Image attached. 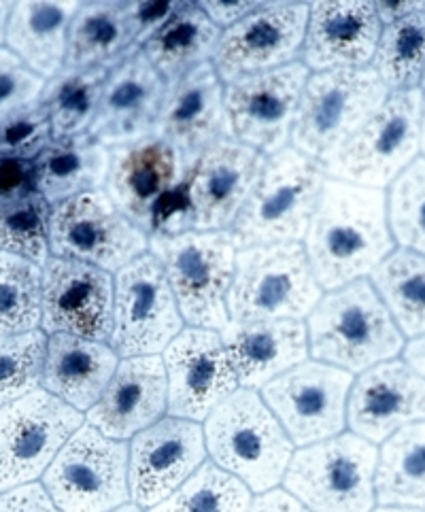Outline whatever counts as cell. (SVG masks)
Masks as SVG:
<instances>
[{
  "label": "cell",
  "instance_id": "484cf974",
  "mask_svg": "<svg viewBox=\"0 0 425 512\" xmlns=\"http://www.w3.org/2000/svg\"><path fill=\"white\" fill-rule=\"evenodd\" d=\"M374 3H315L302 47V64L313 73L368 68L381 39Z\"/></svg>",
  "mask_w": 425,
  "mask_h": 512
},
{
  "label": "cell",
  "instance_id": "db71d44e",
  "mask_svg": "<svg viewBox=\"0 0 425 512\" xmlns=\"http://www.w3.org/2000/svg\"><path fill=\"white\" fill-rule=\"evenodd\" d=\"M421 153L425 156V96H423V113H421Z\"/></svg>",
  "mask_w": 425,
  "mask_h": 512
},
{
  "label": "cell",
  "instance_id": "74e56055",
  "mask_svg": "<svg viewBox=\"0 0 425 512\" xmlns=\"http://www.w3.org/2000/svg\"><path fill=\"white\" fill-rule=\"evenodd\" d=\"M251 491L236 476L204 462L170 498L147 512H249Z\"/></svg>",
  "mask_w": 425,
  "mask_h": 512
},
{
  "label": "cell",
  "instance_id": "9c48e42d",
  "mask_svg": "<svg viewBox=\"0 0 425 512\" xmlns=\"http://www.w3.org/2000/svg\"><path fill=\"white\" fill-rule=\"evenodd\" d=\"M421 88L389 92L383 107L323 166L326 175L351 185L385 190L421 153Z\"/></svg>",
  "mask_w": 425,
  "mask_h": 512
},
{
  "label": "cell",
  "instance_id": "ba28073f",
  "mask_svg": "<svg viewBox=\"0 0 425 512\" xmlns=\"http://www.w3.org/2000/svg\"><path fill=\"white\" fill-rule=\"evenodd\" d=\"M377 466V445L347 432L294 453L283 485L311 512H372Z\"/></svg>",
  "mask_w": 425,
  "mask_h": 512
},
{
  "label": "cell",
  "instance_id": "ffe728a7",
  "mask_svg": "<svg viewBox=\"0 0 425 512\" xmlns=\"http://www.w3.org/2000/svg\"><path fill=\"white\" fill-rule=\"evenodd\" d=\"M224 90L211 62L168 85L153 136L177 153L187 173L209 147L232 139Z\"/></svg>",
  "mask_w": 425,
  "mask_h": 512
},
{
  "label": "cell",
  "instance_id": "d4e9b609",
  "mask_svg": "<svg viewBox=\"0 0 425 512\" xmlns=\"http://www.w3.org/2000/svg\"><path fill=\"white\" fill-rule=\"evenodd\" d=\"M177 153L156 136L111 149L105 192L134 226L151 234L153 209L160 198L187 179Z\"/></svg>",
  "mask_w": 425,
  "mask_h": 512
},
{
  "label": "cell",
  "instance_id": "e575fe53",
  "mask_svg": "<svg viewBox=\"0 0 425 512\" xmlns=\"http://www.w3.org/2000/svg\"><path fill=\"white\" fill-rule=\"evenodd\" d=\"M370 283L404 338L425 334V255L394 249L374 268Z\"/></svg>",
  "mask_w": 425,
  "mask_h": 512
},
{
  "label": "cell",
  "instance_id": "d590c367",
  "mask_svg": "<svg viewBox=\"0 0 425 512\" xmlns=\"http://www.w3.org/2000/svg\"><path fill=\"white\" fill-rule=\"evenodd\" d=\"M370 68L389 92L421 88L425 73V5L394 24L383 26Z\"/></svg>",
  "mask_w": 425,
  "mask_h": 512
},
{
  "label": "cell",
  "instance_id": "f6af8a7d",
  "mask_svg": "<svg viewBox=\"0 0 425 512\" xmlns=\"http://www.w3.org/2000/svg\"><path fill=\"white\" fill-rule=\"evenodd\" d=\"M185 3H124L134 45L143 47Z\"/></svg>",
  "mask_w": 425,
  "mask_h": 512
},
{
  "label": "cell",
  "instance_id": "6f0895ef",
  "mask_svg": "<svg viewBox=\"0 0 425 512\" xmlns=\"http://www.w3.org/2000/svg\"><path fill=\"white\" fill-rule=\"evenodd\" d=\"M421 90L425 92V73H423V79H421Z\"/></svg>",
  "mask_w": 425,
  "mask_h": 512
},
{
  "label": "cell",
  "instance_id": "1f68e13d",
  "mask_svg": "<svg viewBox=\"0 0 425 512\" xmlns=\"http://www.w3.org/2000/svg\"><path fill=\"white\" fill-rule=\"evenodd\" d=\"M134 47L132 32L124 13V3H83L79 5L71 30L64 68L107 66L122 62Z\"/></svg>",
  "mask_w": 425,
  "mask_h": 512
},
{
  "label": "cell",
  "instance_id": "8992f818",
  "mask_svg": "<svg viewBox=\"0 0 425 512\" xmlns=\"http://www.w3.org/2000/svg\"><path fill=\"white\" fill-rule=\"evenodd\" d=\"M321 296L302 243L238 249L228 292L230 321H302Z\"/></svg>",
  "mask_w": 425,
  "mask_h": 512
},
{
  "label": "cell",
  "instance_id": "681fc988",
  "mask_svg": "<svg viewBox=\"0 0 425 512\" xmlns=\"http://www.w3.org/2000/svg\"><path fill=\"white\" fill-rule=\"evenodd\" d=\"M249 512H311L285 489H270L251 502Z\"/></svg>",
  "mask_w": 425,
  "mask_h": 512
},
{
  "label": "cell",
  "instance_id": "11a10c76",
  "mask_svg": "<svg viewBox=\"0 0 425 512\" xmlns=\"http://www.w3.org/2000/svg\"><path fill=\"white\" fill-rule=\"evenodd\" d=\"M372 512H423V510H413V508H391V506H381Z\"/></svg>",
  "mask_w": 425,
  "mask_h": 512
},
{
  "label": "cell",
  "instance_id": "83f0119b",
  "mask_svg": "<svg viewBox=\"0 0 425 512\" xmlns=\"http://www.w3.org/2000/svg\"><path fill=\"white\" fill-rule=\"evenodd\" d=\"M119 357L107 343L71 334L47 336L41 387L85 413L105 394Z\"/></svg>",
  "mask_w": 425,
  "mask_h": 512
},
{
  "label": "cell",
  "instance_id": "e0dca14e",
  "mask_svg": "<svg viewBox=\"0 0 425 512\" xmlns=\"http://www.w3.org/2000/svg\"><path fill=\"white\" fill-rule=\"evenodd\" d=\"M162 362L168 379V417L207 421L238 389V377L219 332L183 328Z\"/></svg>",
  "mask_w": 425,
  "mask_h": 512
},
{
  "label": "cell",
  "instance_id": "7dc6e473",
  "mask_svg": "<svg viewBox=\"0 0 425 512\" xmlns=\"http://www.w3.org/2000/svg\"><path fill=\"white\" fill-rule=\"evenodd\" d=\"M0 512H62L43 485L28 483L0 493Z\"/></svg>",
  "mask_w": 425,
  "mask_h": 512
},
{
  "label": "cell",
  "instance_id": "30bf717a",
  "mask_svg": "<svg viewBox=\"0 0 425 512\" xmlns=\"http://www.w3.org/2000/svg\"><path fill=\"white\" fill-rule=\"evenodd\" d=\"M62 512H113L128 504V445L83 423L43 474Z\"/></svg>",
  "mask_w": 425,
  "mask_h": 512
},
{
  "label": "cell",
  "instance_id": "ab89813d",
  "mask_svg": "<svg viewBox=\"0 0 425 512\" xmlns=\"http://www.w3.org/2000/svg\"><path fill=\"white\" fill-rule=\"evenodd\" d=\"M387 221L400 249L425 255V158H417L389 185Z\"/></svg>",
  "mask_w": 425,
  "mask_h": 512
},
{
  "label": "cell",
  "instance_id": "44dd1931",
  "mask_svg": "<svg viewBox=\"0 0 425 512\" xmlns=\"http://www.w3.org/2000/svg\"><path fill=\"white\" fill-rule=\"evenodd\" d=\"M168 85L139 45L111 68L90 136L109 149L139 143L153 134Z\"/></svg>",
  "mask_w": 425,
  "mask_h": 512
},
{
  "label": "cell",
  "instance_id": "bcb514c9",
  "mask_svg": "<svg viewBox=\"0 0 425 512\" xmlns=\"http://www.w3.org/2000/svg\"><path fill=\"white\" fill-rule=\"evenodd\" d=\"M34 192V164L0 158V207Z\"/></svg>",
  "mask_w": 425,
  "mask_h": 512
},
{
  "label": "cell",
  "instance_id": "4fadbf2b",
  "mask_svg": "<svg viewBox=\"0 0 425 512\" xmlns=\"http://www.w3.org/2000/svg\"><path fill=\"white\" fill-rule=\"evenodd\" d=\"M83 425V415L43 387L0 408V493L34 483Z\"/></svg>",
  "mask_w": 425,
  "mask_h": 512
},
{
  "label": "cell",
  "instance_id": "816d5d0a",
  "mask_svg": "<svg viewBox=\"0 0 425 512\" xmlns=\"http://www.w3.org/2000/svg\"><path fill=\"white\" fill-rule=\"evenodd\" d=\"M404 362L425 379V334L404 345Z\"/></svg>",
  "mask_w": 425,
  "mask_h": 512
},
{
  "label": "cell",
  "instance_id": "c3c4849f",
  "mask_svg": "<svg viewBox=\"0 0 425 512\" xmlns=\"http://www.w3.org/2000/svg\"><path fill=\"white\" fill-rule=\"evenodd\" d=\"M198 5L204 13H207L209 20L224 32L226 28L245 20V17L258 9L262 3H215L213 0V3H198Z\"/></svg>",
  "mask_w": 425,
  "mask_h": 512
},
{
  "label": "cell",
  "instance_id": "2e32d148",
  "mask_svg": "<svg viewBox=\"0 0 425 512\" xmlns=\"http://www.w3.org/2000/svg\"><path fill=\"white\" fill-rule=\"evenodd\" d=\"M309 77V68L294 62L226 85L224 102L232 139L260 151L264 158L287 149Z\"/></svg>",
  "mask_w": 425,
  "mask_h": 512
},
{
  "label": "cell",
  "instance_id": "60d3db41",
  "mask_svg": "<svg viewBox=\"0 0 425 512\" xmlns=\"http://www.w3.org/2000/svg\"><path fill=\"white\" fill-rule=\"evenodd\" d=\"M45 351L43 330L0 338V408L41 387Z\"/></svg>",
  "mask_w": 425,
  "mask_h": 512
},
{
  "label": "cell",
  "instance_id": "52a82bcc",
  "mask_svg": "<svg viewBox=\"0 0 425 512\" xmlns=\"http://www.w3.org/2000/svg\"><path fill=\"white\" fill-rule=\"evenodd\" d=\"M387 96L389 90L370 66L313 73L302 90L292 149L326 166Z\"/></svg>",
  "mask_w": 425,
  "mask_h": 512
},
{
  "label": "cell",
  "instance_id": "9a60e30c",
  "mask_svg": "<svg viewBox=\"0 0 425 512\" xmlns=\"http://www.w3.org/2000/svg\"><path fill=\"white\" fill-rule=\"evenodd\" d=\"M309 5L262 3L245 20L226 28L213 54L221 83H234L300 62Z\"/></svg>",
  "mask_w": 425,
  "mask_h": 512
},
{
  "label": "cell",
  "instance_id": "7c38bea8",
  "mask_svg": "<svg viewBox=\"0 0 425 512\" xmlns=\"http://www.w3.org/2000/svg\"><path fill=\"white\" fill-rule=\"evenodd\" d=\"M109 347L122 360L160 355L183 330L164 268L151 251L117 272Z\"/></svg>",
  "mask_w": 425,
  "mask_h": 512
},
{
  "label": "cell",
  "instance_id": "d6986e66",
  "mask_svg": "<svg viewBox=\"0 0 425 512\" xmlns=\"http://www.w3.org/2000/svg\"><path fill=\"white\" fill-rule=\"evenodd\" d=\"M115 279L96 266L49 258L43 266L41 330L107 343L113 332Z\"/></svg>",
  "mask_w": 425,
  "mask_h": 512
},
{
  "label": "cell",
  "instance_id": "f35d334b",
  "mask_svg": "<svg viewBox=\"0 0 425 512\" xmlns=\"http://www.w3.org/2000/svg\"><path fill=\"white\" fill-rule=\"evenodd\" d=\"M49 217L51 204L39 194L3 204L0 207V251L45 266L49 251Z\"/></svg>",
  "mask_w": 425,
  "mask_h": 512
},
{
  "label": "cell",
  "instance_id": "603a6c76",
  "mask_svg": "<svg viewBox=\"0 0 425 512\" xmlns=\"http://www.w3.org/2000/svg\"><path fill=\"white\" fill-rule=\"evenodd\" d=\"M421 421H425V379L404 360L372 366L353 381L347 402L353 434L383 445L402 428Z\"/></svg>",
  "mask_w": 425,
  "mask_h": 512
},
{
  "label": "cell",
  "instance_id": "4316f807",
  "mask_svg": "<svg viewBox=\"0 0 425 512\" xmlns=\"http://www.w3.org/2000/svg\"><path fill=\"white\" fill-rule=\"evenodd\" d=\"M219 336L243 389H262L309 357L304 321H228Z\"/></svg>",
  "mask_w": 425,
  "mask_h": 512
},
{
  "label": "cell",
  "instance_id": "d6a6232c",
  "mask_svg": "<svg viewBox=\"0 0 425 512\" xmlns=\"http://www.w3.org/2000/svg\"><path fill=\"white\" fill-rule=\"evenodd\" d=\"M374 491L381 506L425 512V421L383 442Z\"/></svg>",
  "mask_w": 425,
  "mask_h": 512
},
{
  "label": "cell",
  "instance_id": "9f6ffc18",
  "mask_svg": "<svg viewBox=\"0 0 425 512\" xmlns=\"http://www.w3.org/2000/svg\"><path fill=\"white\" fill-rule=\"evenodd\" d=\"M113 512H141V508H139V506H134V504H126V506L117 508V510H113Z\"/></svg>",
  "mask_w": 425,
  "mask_h": 512
},
{
  "label": "cell",
  "instance_id": "277c9868",
  "mask_svg": "<svg viewBox=\"0 0 425 512\" xmlns=\"http://www.w3.org/2000/svg\"><path fill=\"white\" fill-rule=\"evenodd\" d=\"M326 179V168L292 147L270 156L258 185L230 228L236 247L300 243Z\"/></svg>",
  "mask_w": 425,
  "mask_h": 512
},
{
  "label": "cell",
  "instance_id": "f1b7e54d",
  "mask_svg": "<svg viewBox=\"0 0 425 512\" xmlns=\"http://www.w3.org/2000/svg\"><path fill=\"white\" fill-rule=\"evenodd\" d=\"M77 3H15L7 22V49L45 81L62 73L68 30Z\"/></svg>",
  "mask_w": 425,
  "mask_h": 512
},
{
  "label": "cell",
  "instance_id": "836d02e7",
  "mask_svg": "<svg viewBox=\"0 0 425 512\" xmlns=\"http://www.w3.org/2000/svg\"><path fill=\"white\" fill-rule=\"evenodd\" d=\"M109 73L111 68L107 66L83 68V71L62 68L60 75L47 81L41 102L47 109L54 141L77 139L90 132Z\"/></svg>",
  "mask_w": 425,
  "mask_h": 512
},
{
  "label": "cell",
  "instance_id": "8fae6325",
  "mask_svg": "<svg viewBox=\"0 0 425 512\" xmlns=\"http://www.w3.org/2000/svg\"><path fill=\"white\" fill-rule=\"evenodd\" d=\"M51 258L75 260L117 275L149 251V234L119 211L105 190L75 196L51 207Z\"/></svg>",
  "mask_w": 425,
  "mask_h": 512
},
{
  "label": "cell",
  "instance_id": "ee69618b",
  "mask_svg": "<svg viewBox=\"0 0 425 512\" xmlns=\"http://www.w3.org/2000/svg\"><path fill=\"white\" fill-rule=\"evenodd\" d=\"M196 230V213L187 190V179L166 192L153 209L149 236H181Z\"/></svg>",
  "mask_w": 425,
  "mask_h": 512
},
{
  "label": "cell",
  "instance_id": "ac0fdd59",
  "mask_svg": "<svg viewBox=\"0 0 425 512\" xmlns=\"http://www.w3.org/2000/svg\"><path fill=\"white\" fill-rule=\"evenodd\" d=\"M207 462L200 423L164 417L136 434L128 447V485L134 506L153 508Z\"/></svg>",
  "mask_w": 425,
  "mask_h": 512
},
{
  "label": "cell",
  "instance_id": "4dcf8cb0",
  "mask_svg": "<svg viewBox=\"0 0 425 512\" xmlns=\"http://www.w3.org/2000/svg\"><path fill=\"white\" fill-rule=\"evenodd\" d=\"M219 39L221 30L200 5L185 3L141 49L166 85H175L198 66L213 60Z\"/></svg>",
  "mask_w": 425,
  "mask_h": 512
},
{
  "label": "cell",
  "instance_id": "5bb4252c",
  "mask_svg": "<svg viewBox=\"0 0 425 512\" xmlns=\"http://www.w3.org/2000/svg\"><path fill=\"white\" fill-rule=\"evenodd\" d=\"M351 385L353 374L306 360L264 385L262 400L294 447L304 449L343 434Z\"/></svg>",
  "mask_w": 425,
  "mask_h": 512
},
{
  "label": "cell",
  "instance_id": "f546056e",
  "mask_svg": "<svg viewBox=\"0 0 425 512\" xmlns=\"http://www.w3.org/2000/svg\"><path fill=\"white\" fill-rule=\"evenodd\" d=\"M34 164V192L51 207L105 187L111 168V149L90 134L51 141Z\"/></svg>",
  "mask_w": 425,
  "mask_h": 512
},
{
  "label": "cell",
  "instance_id": "8d00e7d4",
  "mask_svg": "<svg viewBox=\"0 0 425 512\" xmlns=\"http://www.w3.org/2000/svg\"><path fill=\"white\" fill-rule=\"evenodd\" d=\"M43 268L0 251V338L41 330Z\"/></svg>",
  "mask_w": 425,
  "mask_h": 512
},
{
  "label": "cell",
  "instance_id": "7bdbcfd3",
  "mask_svg": "<svg viewBox=\"0 0 425 512\" xmlns=\"http://www.w3.org/2000/svg\"><path fill=\"white\" fill-rule=\"evenodd\" d=\"M45 85L47 81L32 73L13 51L0 47V124L41 102Z\"/></svg>",
  "mask_w": 425,
  "mask_h": 512
},
{
  "label": "cell",
  "instance_id": "b9f144b4",
  "mask_svg": "<svg viewBox=\"0 0 425 512\" xmlns=\"http://www.w3.org/2000/svg\"><path fill=\"white\" fill-rule=\"evenodd\" d=\"M51 141L54 136L43 102L11 115L0 124V158L34 162Z\"/></svg>",
  "mask_w": 425,
  "mask_h": 512
},
{
  "label": "cell",
  "instance_id": "f907efd6",
  "mask_svg": "<svg viewBox=\"0 0 425 512\" xmlns=\"http://www.w3.org/2000/svg\"><path fill=\"white\" fill-rule=\"evenodd\" d=\"M423 5L425 3H374V9H377L381 26H387V24H394V22L402 20V17H406V15H411L413 11L421 9Z\"/></svg>",
  "mask_w": 425,
  "mask_h": 512
},
{
  "label": "cell",
  "instance_id": "5b68a950",
  "mask_svg": "<svg viewBox=\"0 0 425 512\" xmlns=\"http://www.w3.org/2000/svg\"><path fill=\"white\" fill-rule=\"evenodd\" d=\"M149 251L164 268L183 321L190 328L224 330L230 321L228 292L238 253L232 232L149 236Z\"/></svg>",
  "mask_w": 425,
  "mask_h": 512
},
{
  "label": "cell",
  "instance_id": "7a4b0ae2",
  "mask_svg": "<svg viewBox=\"0 0 425 512\" xmlns=\"http://www.w3.org/2000/svg\"><path fill=\"white\" fill-rule=\"evenodd\" d=\"M306 330L315 362L349 374L396 360L404 351V336L370 279L323 294L306 321Z\"/></svg>",
  "mask_w": 425,
  "mask_h": 512
},
{
  "label": "cell",
  "instance_id": "f5cc1de1",
  "mask_svg": "<svg viewBox=\"0 0 425 512\" xmlns=\"http://www.w3.org/2000/svg\"><path fill=\"white\" fill-rule=\"evenodd\" d=\"M13 5L9 3H0V47L5 43V34H7V22H9V15H11Z\"/></svg>",
  "mask_w": 425,
  "mask_h": 512
},
{
  "label": "cell",
  "instance_id": "cb8c5ba5",
  "mask_svg": "<svg viewBox=\"0 0 425 512\" xmlns=\"http://www.w3.org/2000/svg\"><path fill=\"white\" fill-rule=\"evenodd\" d=\"M168 413V379L160 355L117 364L105 394L88 411V423L111 440L134 438Z\"/></svg>",
  "mask_w": 425,
  "mask_h": 512
},
{
  "label": "cell",
  "instance_id": "7402d4cb",
  "mask_svg": "<svg viewBox=\"0 0 425 512\" xmlns=\"http://www.w3.org/2000/svg\"><path fill=\"white\" fill-rule=\"evenodd\" d=\"M266 160L234 139L209 147L187 175V190L196 213V232L230 230L258 185Z\"/></svg>",
  "mask_w": 425,
  "mask_h": 512
},
{
  "label": "cell",
  "instance_id": "3957f363",
  "mask_svg": "<svg viewBox=\"0 0 425 512\" xmlns=\"http://www.w3.org/2000/svg\"><path fill=\"white\" fill-rule=\"evenodd\" d=\"M202 430L213 464L258 496L283 481L294 457V442L253 389H236L207 417Z\"/></svg>",
  "mask_w": 425,
  "mask_h": 512
},
{
  "label": "cell",
  "instance_id": "6da1fadb",
  "mask_svg": "<svg viewBox=\"0 0 425 512\" xmlns=\"http://www.w3.org/2000/svg\"><path fill=\"white\" fill-rule=\"evenodd\" d=\"M321 289H338L372 275L396 243L383 190L326 179L304 236Z\"/></svg>",
  "mask_w": 425,
  "mask_h": 512
}]
</instances>
